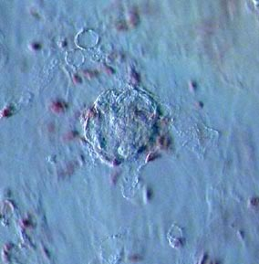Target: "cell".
<instances>
[{"instance_id": "6da1fadb", "label": "cell", "mask_w": 259, "mask_h": 264, "mask_svg": "<svg viewBox=\"0 0 259 264\" xmlns=\"http://www.w3.org/2000/svg\"><path fill=\"white\" fill-rule=\"evenodd\" d=\"M252 205H253L254 206H256V208H259V198L258 197H256L254 198L253 200L251 201Z\"/></svg>"}]
</instances>
